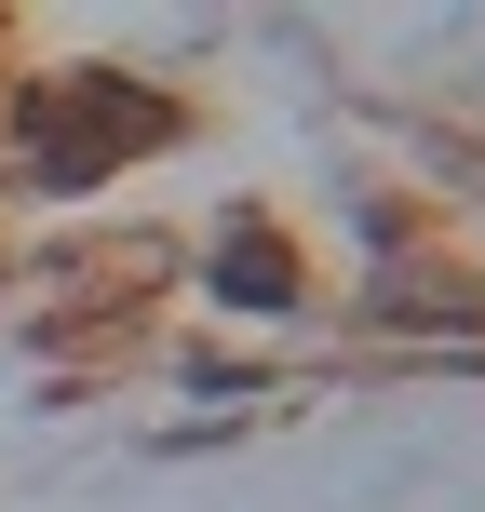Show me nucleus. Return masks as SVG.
<instances>
[{
    "instance_id": "obj_1",
    "label": "nucleus",
    "mask_w": 485,
    "mask_h": 512,
    "mask_svg": "<svg viewBox=\"0 0 485 512\" xmlns=\"http://www.w3.org/2000/svg\"><path fill=\"white\" fill-rule=\"evenodd\" d=\"M135 135H162V108H135V95H81V81H54L41 108H27V176H95L108 149H135Z\"/></svg>"
}]
</instances>
